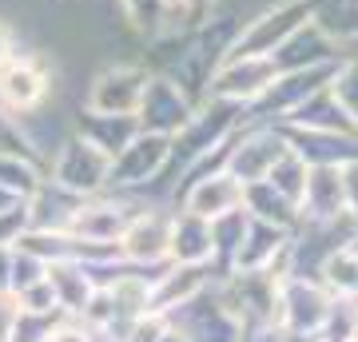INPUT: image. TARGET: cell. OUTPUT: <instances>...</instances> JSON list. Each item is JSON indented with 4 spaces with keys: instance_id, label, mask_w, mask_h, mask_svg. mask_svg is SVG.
Masks as SVG:
<instances>
[{
    "instance_id": "8",
    "label": "cell",
    "mask_w": 358,
    "mask_h": 342,
    "mask_svg": "<svg viewBox=\"0 0 358 342\" xmlns=\"http://www.w3.org/2000/svg\"><path fill=\"white\" fill-rule=\"evenodd\" d=\"M136 215L128 199H108V195H92V199H76V207L68 211L64 219V231L72 235L76 243H88V247H112L120 243L128 219Z\"/></svg>"
},
{
    "instance_id": "41",
    "label": "cell",
    "mask_w": 358,
    "mask_h": 342,
    "mask_svg": "<svg viewBox=\"0 0 358 342\" xmlns=\"http://www.w3.org/2000/svg\"><path fill=\"white\" fill-rule=\"evenodd\" d=\"M355 243H358V239H355Z\"/></svg>"
},
{
    "instance_id": "35",
    "label": "cell",
    "mask_w": 358,
    "mask_h": 342,
    "mask_svg": "<svg viewBox=\"0 0 358 342\" xmlns=\"http://www.w3.org/2000/svg\"><path fill=\"white\" fill-rule=\"evenodd\" d=\"M343 183H346V215L358 223V159L343 164Z\"/></svg>"
},
{
    "instance_id": "21",
    "label": "cell",
    "mask_w": 358,
    "mask_h": 342,
    "mask_svg": "<svg viewBox=\"0 0 358 342\" xmlns=\"http://www.w3.org/2000/svg\"><path fill=\"white\" fill-rule=\"evenodd\" d=\"M44 187H48V179H44L36 155H0V191L8 199L32 203Z\"/></svg>"
},
{
    "instance_id": "29",
    "label": "cell",
    "mask_w": 358,
    "mask_h": 342,
    "mask_svg": "<svg viewBox=\"0 0 358 342\" xmlns=\"http://www.w3.org/2000/svg\"><path fill=\"white\" fill-rule=\"evenodd\" d=\"M355 327H358V299H334L327 318L319 327L322 342H355Z\"/></svg>"
},
{
    "instance_id": "13",
    "label": "cell",
    "mask_w": 358,
    "mask_h": 342,
    "mask_svg": "<svg viewBox=\"0 0 358 342\" xmlns=\"http://www.w3.org/2000/svg\"><path fill=\"white\" fill-rule=\"evenodd\" d=\"M303 223H334L346 215V183L343 164H310L307 195L299 203Z\"/></svg>"
},
{
    "instance_id": "14",
    "label": "cell",
    "mask_w": 358,
    "mask_h": 342,
    "mask_svg": "<svg viewBox=\"0 0 358 342\" xmlns=\"http://www.w3.org/2000/svg\"><path fill=\"white\" fill-rule=\"evenodd\" d=\"M211 287V266H179L167 263L155 271L152 279V311L155 315H171L179 306H187L195 294Z\"/></svg>"
},
{
    "instance_id": "2",
    "label": "cell",
    "mask_w": 358,
    "mask_h": 342,
    "mask_svg": "<svg viewBox=\"0 0 358 342\" xmlns=\"http://www.w3.org/2000/svg\"><path fill=\"white\" fill-rule=\"evenodd\" d=\"M310 0H271L267 8H259L247 20L235 40H231L227 56H271V52L287 44L303 24H310Z\"/></svg>"
},
{
    "instance_id": "26",
    "label": "cell",
    "mask_w": 358,
    "mask_h": 342,
    "mask_svg": "<svg viewBox=\"0 0 358 342\" xmlns=\"http://www.w3.org/2000/svg\"><path fill=\"white\" fill-rule=\"evenodd\" d=\"M307 179H310V164H307V155L294 152V148H287V152L275 159V167L267 171V183L279 191V195H287L291 203H303Z\"/></svg>"
},
{
    "instance_id": "1",
    "label": "cell",
    "mask_w": 358,
    "mask_h": 342,
    "mask_svg": "<svg viewBox=\"0 0 358 342\" xmlns=\"http://www.w3.org/2000/svg\"><path fill=\"white\" fill-rule=\"evenodd\" d=\"M112 152H103L100 143H92L88 136H68L60 148H56V159H52V187L72 195V199H92V195H103L112 187Z\"/></svg>"
},
{
    "instance_id": "19",
    "label": "cell",
    "mask_w": 358,
    "mask_h": 342,
    "mask_svg": "<svg viewBox=\"0 0 358 342\" xmlns=\"http://www.w3.org/2000/svg\"><path fill=\"white\" fill-rule=\"evenodd\" d=\"M294 152L307 155V164H350L358 159V136H334V131H303L287 127Z\"/></svg>"
},
{
    "instance_id": "18",
    "label": "cell",
    "mask_w": 358,
    "mask_h": 342,
    "mask_svg": "<svg viewBox=\"0 0 358 342\" xmlns=\"http://www.w3.org/2000/svg\"><path fill=\"white\" fill-rule=\"evenodd\" d=\"M282 127H303V131H334V136H358V127L350 124V115L338 108V100H334L327 88H319L310 100L299 104V108L282 120Z\"/></svg>"
},
{
    "instance_id": "24",
    "label": "cell",
    "mask_w": 358,
    "mask_h": 342,
    "mask_svg": "<svg viewBox=\"0 0 358 342\" xmlns=\"http://www.w3.org/2000/svg\"><path fill=\"white\" fill-rule=\"evenodd\" d=\"M80 136H88L92 143H100L103 152H124L136 131H140V120L136 115H96V112H80Z\"/></svg>"
},
{
    "instance_id": "25",
    "label": "cell",
    "mask_w": 358,
    "mask_h": 342,
    "mask_svg": "<svg viewBox=\"0 0 358 342\" xmlns=\"http://www.w3.org/2000/svg\"><path fill=\"white\" fill-rule=\"evenodd\" d=\"M310 20L334 40V44H355L358 40V0H310Z\"/></svg>"
},
{
    "instance_id": "6",
    "label": "cell",
    "mask_w": 358,
    "mask_h": 342,
    "mask_svg": "<svg viewBox=\"0 0 358 342\" xmlns=\"http://www.w3.org/2000/svg\"><path fill=\"white\" fill-rule=\"evenodd\" d=\"M148 64H108L100 76L92 80L88 96H84V112L96 115H136L140 100L148 92Z\"/></svg>"
},
{
    "instance_id": "32",
    "label": "cell",
    "mask_w": 358,
    "mask_h": 342,
    "mask_svg": "<svg viewBox=\"0 0 358 342\" xmlns=\"http://www.w3.org/2000/svg\"><path fill=\"white\" fill-rule=\"evenodd\" d=\"M13 247H16V243H13ZM44 275H48V263H44L40 255L16 247V255H13V294L24 291V287H32V283H40Z\"/></svg>"
},
{
    "instance_id": "23",
    "label": "cell",
    "mask_w": 358,
    "mask_h": 342,
    "mask_svg": "<svg viewBox=\"0 0 358 342\" xmlns=\"http://www.w3.org/2000/svg\"><path fill=\"white\" fill-rule=\"evenodd\" d=\"M120 13H124L131 32H140V36H148V40L179 36L171 0H120Z\"/></svg>"
},
{
    "instance_id": "30",
    "label": "cell",
    "mask_w": 358,
    "mask_h": 342,
    "mask_svg": "<svg viewBox=\"0 0 358 342\" xmlns=\"http://www.w3.org/2000/svg\"><path fill=\"white\" fill-rule=\"evenodd\" d=\"M16 306H20V315H36V318H64L60 303H56V291H52L48 275L24 291H16Z\"/></svg>"
},
{
    "instance_id": "39",
    "label": "cell",
    "mask_w": 358,
    "mask_h": 342,
    "mask_svg": "<svg viewBox=\"0 0 358 342\" xmlns=\"http://www.w3.org/2000/svg\"><path fill=\"white\" fill-rule=\"evenodd\" d=\"M355 339H358V327H355Z\"/></svg>"
},
{
    "instance_id": "7",
    "label": "cell",
    "mask_w": 358,
    "mask_h": 342,
    "mask_svg": "<svg viewBox=\"0 0 358 342\" xmlns=\"http://www.w3.org/2000/svg\"><path fill=\"white\" fill-rule=\"evenodd\" d=\"M334 294L319 279L307 275H282L279 279V303H275V322L291 334H319L322 318L331 311Z\"/></svg>"
},
{
    "instance_id": "17",
    "label": "cell",
    "mask_w": 358,
    "mask_h": 342,
    "mask_svg": "<svg viewBox=\"0 0 358 342\" xmlns=\"http://www.w3.org/2000/svg\"><path fill=\"white\" fill-rule=\"evenodd\" d=\"M338 52H343V44H334V40L310 20V24H303L287 44H279V48L271 52V60H275L279 72H299V68H322V64H334L338 60Z\"/></svg>"
},
{
    "instance_id": "36",
    "label": "cell",
    "mask_w": 358,
    "mask_h": 342,
    "mask_svg": "<svg viewBox=\"0 0 358 342\" xmlns=\"http://www.w3.org/2000/svg\"><path fill=\"white\" fill-rule=\"evenodd\" d=\"M13 255H16L13 243H0V291L8 294H13Z\"/></svg>"
},
{
    "instance_id": "11",
    "label": "cell",
    "mask_w": 358,
    "mask_h": 342,
    "mask_svg": "<svg viewBox=\"0 0 358 342\" xmlns=\"http://www.w3.org/2000/svg\"><path fill=\"white\" fill-rule=\"evenodd\" d=\"M243 207V179H235L223 164H203V171L195 167V176L187 179V191L179 199V211H192L199 219H219Z\"/></svg>"
},
{
    "instance_id": "27",
    "label": "cell",
    "mask_w": 358,
    "mask_h": 342,
    "mask_svg": "<svg viewBox=\"0 0 358 342\" xmlns=\"http://www.w3.org/2000/svg\"><path fill=\"white\" fill-rule=\"evenodd\" d=\"M247 223H251V215H247V207H235V211H227V215L211 219V239H215V263L227 266L231 255L239 251V243H243L247 235ZM227 275V271H223Z\"/></svg>"
},
{
    "instance_id": "40",
    "label": "cell",
    "mask_w": 358,
    "mask_h": 342,
    "mask_svg": "<svg viewBox=\"0 0 358 342\" xmlns=\"http://www.w3.org/2000/svg\"><path fill=\"white\" fill-rule=\"evenodd\" d=\"M355 342H358V339H355Z\"/></svg>"
},
{
    "instance_id": "3",
    "label": "cell",
    "mask_w": 358,
    "mask_h": 342,
    "mask_svg": "<svg viewBox=\"0 0 358 342\" xmlns=\"http://www.w3.org/2000/svg\"><path fill=\"white\" fill-rule=\"evenodd\" d=\"M287 148H291V140H287V127L282 124H251L247 131L239 127L227 140L223 167H227L235 179L255 183V179H267V171L275 167V159H279Z\"/></svg>"
},
{
    "instance_id": "28",
    "label": "cell",
    "mask_w": 358,
    "mask_h": 342,
    "mask_svg": "<svg viewBox=\"0 0 358 342\" xmlns=\"http://www.w3.org/2000/svg\"><path fill=\"white\" fill-rule=\"evenodd\" d=\"M327 92H331L334 100H338V108L350 115V124L358 127V56H338Z\"/></svg>"
},
{
    "instance_id": "20",
    "label": "cell",
    "mask_w": 358,
    "mask_h": 342,
    "mask_svg": "<svg viewBox=\"0 0 358 342\" xmlns=\"http://www.w3.org/2000/svg\"><path fill=\"white\" fill-rule=\"evenodd\" d=\"M243 207H247L255 219H263V223H275V227H287V231H299V223H303L299 203H291L287 195H279V191L271 187L267 179L243 183Z\"/></svg>"
},
{
    "instance_id": "5",
    "label": "cell",
    "mask_w": 358,
    "mask_h": 342,
    "mask_svg": "<svg viewBox=\"0 0 358 342\" xmlns=\"http://www.w3.org/2000/svg\"><path fill=\"white\" fill-rule=\"evenodd\" d=\"M275 76H279V68H275L271 56H223V60L215 64V72H211L207 100L251 108V104L275 84Z\"/></svg>"
},
{
    "instance_id": "31",
    "label": "cell",
    "mask_w": 358,
    "mask_h": 342,
    "mask_svg": "<svg viewBox=\"0 0 358 342\" xmlns=\"http://www.w3.org/2000/svg\"><path fill=\"white\" fill-rule=\"evenodd\" d=\"M215 8H219V0H171L176 32H199V28H207Z\"/></svg>"
},
{
    "instance_id": "38",
    "label": "cell",
    "mask_w": 358,
    "mask_h": 342,
    "mask_svg": "<svg viewBox=\"0 0 358 342\" xmlns=\"http://www.w3.org/2000/svg\"><path fill=\"white\" fill-rule=\"evenodd\" d=\"M155 342H192V339H187V334H183V330H179L176 322H171V318H167L164 334H159V339H155Z\"/></svg>"
},
{
    "instance_id": "15",
    "label": "cell",
    "mask_w": 358,
    "mask_h": 342,
    "mask_svg": "<svg viewBox=\"0 0 358 342\" xmlns=\"http://www.w3.org/2000/svg\"><path fill=\"white\" fill-rule=\"evenodd\" d=\"M167 263H179V266H211L215 263L211 219H199V215H192V211H176V215H171Z\"/></svg>"
},
{
    "instance_id": "10",
    "label": "cell",
    "mask_w": 358,
    "mask_h": 342,
    "mask_svg": "<svg viewBox=\"0 0 358 342\" xmlns=\"http://www.w3.org/2000/svg\"><path fill=\"white\" fill-rule=\"evenodd\" d=\"M167 243H171V215L155 211V207H143V211H136L128 219L115 251H120V259L128 266L159 271V266H167Z\"/></svg>"
},
{
    "instance_id": "16",
    "label": "cell",
    "mask_w": 358,
    "mask_h": 342,
    "mask_svg": "<svg viewBox=\"0 0 358 342\" xmlns=\"http://www.w3.org/2000/svg\"><path fill=\"white\" fill-rule=\"evenodd\" d=\"M48 283H52L56 303H60V311H64L68 318L84 315L88 303L96 299V291H100L96 271H92V263H84V259H56V263H48Z\"/></svg>"
},
{
    "instance_id": "37",
    "label": "cell",
    "mask_w": 358,
    "mask_h": 342,
    "mask_svg": "<svg viewBox=\"0 0 358 342\" xmlns=\"http://www.w3.org/2000/svg\"><path fill=\"white\" fill-rule=\"evenodd\" d=\"M8 56H16V36H13V28L0 20V64L8 60Z\"/></svg>"
},
{
    "instance_id": "33",
    "label": "cell",
    "mask_w": 358,
    "mask_h": 342,
    "mask_svg": "<svg viewBox=\"0 0 358 342\" xmlns=\"http://www.w3.org/2000/svg\"><path fill=\"white\" fill-rule=\"evenodd\" d=\"M40 342H100V334H96L92 327H84L80 318H68L64 315V318H56V322H52L48 334H44Z\"/></svg>"
},
{
    "instance_id": "12",
    "label": "cell",
    "mask_w": 358,
    "mask_h": 342,
    "mask_svg": "<svg viewBox=\"0 0 358 342\" xmlns=\"http://www.w3.org/2000/svg\"><path fill=\"white\" fill-rule=\"evenodd\" d=\"M195 108H199V104L179 88L171 76H155V72H152L136 120H140L143 131H164V136H176L179 127L195 115Z\"/></svg>"
},
{
    "instance_id": "4",
    "label": "cell",
    "mask_w": 358,
    "mask_h": 342,
    "mask_svg": "<svg viewBox=\"0 0 358 342\" xmlns=\"http://www.w3.org/2000/svg\"><path fill=\"white\" fill-rule=\"evenodd\" d=\"M52 96V68L36 52H16L0 64V108L13 115H32Z\"/></svg>"
},
{
    "instance_id": "9",
    "label": "cell",
    "mask_w": 358,
    "mask_h": 342,
    "mask_svg": "<svg viewBox=\"0 0 358 342\" xmlns=\"http://www.w3.org/2000/svg\"><path fill=\"white\" fill-rule=\"evenodd\" d=\"M171 167V136L164 131H136V140L115 152L112 159V187L115 191H131V187H148Z\"/></svg>"
},
{
    "instance_id": "22",
    "label": "cell",
    "mask_w": 358,
    "mask_h": 342,
    "mask_svg": "<svg viewBox=\"0 0 358 342\" xmlns=\"http://www.w3.org/2000/svg\"><path fill=\"white\" fill-rule=\"evenodd\" d=\"M315 279H319L334 299H358V243L334 247V251L315 266Z\"/></svg>"
},
{
    "instance_id": "34",
    "label": "cell",
    "mask_w": 358,
    "mask_h": 342,
    "mask_svg": "<svg viewBox=\"0 0 358 342\" xmlns=\"http://www.w3.org/2000/svg\"><path fill=\"white\" fill-rule=\"evenodd\" d=\"M16 322H20V306H16V294L0 291V342H13Z\"/></svg>"
}]
</instances>
